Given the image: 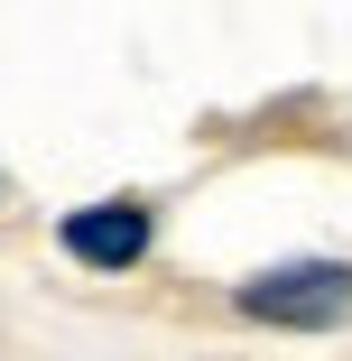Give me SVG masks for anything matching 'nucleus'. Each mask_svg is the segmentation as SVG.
<instances>
[{
  "instance_id": "1",
  "label": "nucleus",
  "mask_w": 352,
  "mask_h": 361,
  "mask_svg": "<svg viewBox=\"0 0 352 361\" xmlns=\"http://www.w3.org/2000/svg\"><path fill=\"white\" fill-rule=\"evenodd\" d=\"M232 306L269 334H343L352 324V259H269L232 287Z\"/></svg>"
},
{
  "instance_id": "2",
  "label": "nucleus",
  "mask_w": 352,
  "mask_h": 361,
  "mask_svg": "<svg viewBox=\"0 0 352 361\" xmlns=\"http://www.w3.org/2000/svg\"><path fill=\"white\" fill-rule=\"evenodd\" d=\"M56 241H65V259L121 278V269L149 259V241H158V204H149V195H93V204H75V213L56 223Z\"/></svg>"
}]
</instances>
